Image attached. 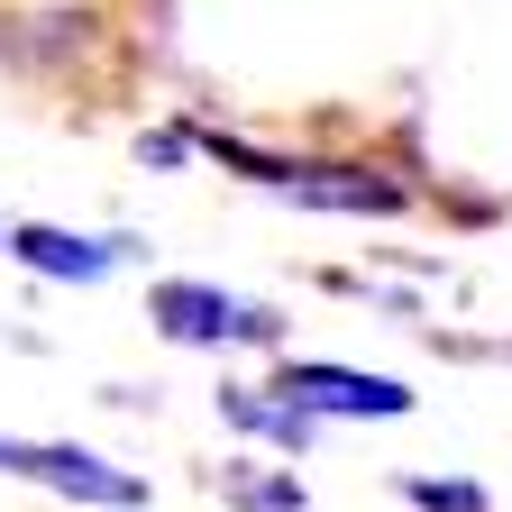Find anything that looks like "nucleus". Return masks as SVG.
Masks as SVG:
<instances>
[{
	"instance_id": "1",
	"label": "nucleus",
	"mask_w": 512,
	"mask_h": 512,
	"mask_svg": "<svg viewBox=\"0 0 512 512\" xmlns=\"http://www.w3.org/2000/svg\"><path fill=\"white\" fill-rule=\"evenodd\" d=\"M147 320L174 339V348H275L284 320L247 293H220V284H156L147 293Z\"/></svg>"
},
{
	"instance_id": "7",
	"label": "nucleus",
	"mask_w": 512,
	"mask_h": 512,
	"mask_svg": "<svg viewBox=\"0 0 512 512\" xmlns=\"http://www.w3.org/2000/svg\"><path fill=\"white\" fill-rule=\"evenodd\" d=\"M220 494L247 503V512H302V485L293 476H220Z\"/></svg>"
},
{
	"instance_id": "8",
	"label": "nucleus",
	"mask_w": 512,
	"mask_h": 512,
	"mask_svg": "<svg viewBox=\"0 0 512 512\" xmlns=\"http://www.w3.org/2000/svg\"><path fill=\"white\" fill-rule=\"evenodd\" d=\"M403 494H412L421 512H485V494L458 485V476H403Z\"/></svg>"
},
{
	"instance_id": "6",
	"label": "nucleus",
	"mask_w": 512,
	"mask_h": 512,
	"mask_svg": "<svg viewBox=\"0 0 512 512\" xmlns=\"http://www.w3.org/2000/svg\"><path fill=\"white\" fill-rule=\"evenodd\" d=\"M220 412L238 421V430H256V439H275V448H311V412L284 394V403H266L256 384H220Z\"/></svg>"
},
{
	"instance_id": "3",
	"label": "nucleus",
	"mask_w": 512,
	"mask_h": 512,
	"mask_svg": "<svg viewBox=\"0 0 512 512\" xmlns=\"http://www.w3.org/2000/svg\"><path fill=\"white\" fill-rule=\"evenodd\" d=\"M275 394H293L311 421H403V412H412V384H394V375H357V366H320V357L284 366Z\"/></svg>"
},
{
	"instance_id": "5",
	"label": "nucleus",
	"mask_w": 512,
	"mask_h": 512,
	"mask_svg": "<svg viewBox=\"0 0 512 512\" xmlns=\"http://www.w3.org/2000/svg\"><path fill=\"white\" fill-rule=\"evenodd\" d=\"M10 256L28 275H55V284H101V275H119L138 256V238H74V229L28 220V229H10Z\"/></svg>"
},
{
	"instance_id": "2",
	"label": "nucleus",
	"mask_w": 512,
	"mask_h": 512,
	"mask_svg": "<svg viewBox=\"0 0 512 512\" xmlns=\"http://www.w3.org/2000/svg\"><path fill=\"white\" fill-rule=\"evenodd\" d=\"M0 467L28 476V485H46V494H74L92 512H138L147 503V476L110 467L101 448H74V439H0Z\"/></svg>"
},
{
	"instance_id": "4",
	"label": "nucleus",
	"mask_w": 512,
	"mask_h": 512,
	"mask_svg": "<svg viewBox=\"0 0 512 512\" xmlns=\"http://www.w3.org/2000/svg\"><path fill=\"white\" fill-rule=\"evenodd\" d=\"M238 165H256L284 202H311V211H403V183H384V174H348V165H266V156H247V147H220Z\"/></svg>"
},
{
	"instance_id": "9",
	"label": "nucleus",
	"mask_w": 512,
	"mask_h": 512,
	"mask_svg": "<svg viewBox=\"0 0 512 512\" xmlns=\"http://www.w3.org/2000/svg\"><path fill=\"white\" fill-rule=\"evenodd\" d=\"M0 256H10V229H0Z\"/></svg>"
}]
</instances>
